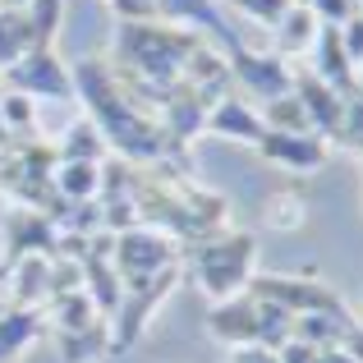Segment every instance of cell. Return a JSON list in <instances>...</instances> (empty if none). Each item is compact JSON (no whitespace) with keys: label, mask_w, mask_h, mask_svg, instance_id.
<instances>
[{"label":"cell","mask_w":363,"mask_h":363,"mask_svg":"<svg viewBox=\"0 0 363 363\" xmlns=\"http://www.w3.org/2000/svg\"><path fill=\"white\" fill-rule=\"evenodd\" d=\"M69 79H74V97L88 106V120L101 129L111 157L129 161V166H166V170L189 175L184 152L166 138L161 120L138 97H129L120 88V79L111 74V65L101 55H88V60L69 65Z\"/></svg>","instance_id":"cell-1"},{"label":"cell","mask_w":363,"mask_h":363,"mask_svg":"<svg viewBox=\"0 0 363 363\" xmlns=\"http://www.w3.org/2000/svg\"><path fill=\"white\" fill-rule=\"evenodd\" d=\"M207 46L198 28H175V23H116V46H111V74L129 97H138L152 116H161L179 88H189V65Z\"/></svg>","instance_id":"cell-2"},{"label":"cell","mask_w":363,"mask_h":363,"mask_svg":"<svg viewBox=\"0 0 363 363\" xmlns=\"http://www.w3.org/2000/svg\"><path fill=\"white\" fill-rule=\"evenodd\" d=\"M184 272L198 281V290L212 303H225L235 294L248 290V281L257 276V235L248 230H212L203 240L189 244V253H179Z\"/></svg>","instance_id":"cell-3"},{"label":"cell","mask_w":363,"mask_h":363,"mask_svg":"<svg viewBox=\"0 0 363 363\" xmlns=\"http://www.w3.org/2000/svg\"><path fill=\"white\" fill-rule=\"evenodd\" d=\"M111 257H116L120 285H129V281H152V276L175 272V267H179V244L170 240V235L152 230V225H133V230H120V235H116Z\"/></svg>","instance_id":"cell-4"},{"label":"cell","mask_w":363,"mask_h":363,"mask_svg":"<svg viewBox=\"0 0 363 363\" xmlns=\"http://www.w3.org/2000/svg\"><path fill=\"white\" fill-rule=\"evenodd\" d=\"M0 79H5V88H9V92H23V97H33V101H65V106L74 101L69 65L55 55V46L18 55V60L9 65L5 74H0Z\"/></svg>","instance_id":"cell-5"},{"label":"cell","mask_w":363,"mask_h":363,"mask_svg":"<svg viewBox=\"0 0 363 363\" xmlns=\"http://www.w3.org/2000/svg\"><path fill=\"white\" fill-rule=\"evenodd\" d=\"M248 290H253L257 299H267V303H276V308H285L290 318L345 308V303H340L336 294L327 290V285H318V281H299V276H253V281H248Z\"/></svg>","instance_id":"cell-6"},{"label":"cell","mask_w":363,"mask_h":363,"mask_svg":"<svg viewBox=\"0 0 363 363\" xmlns=\"http://www.w3.org/2000/svg\"><path fill=\"white\" fill-rule=\"evenodd\" d=\"M207 327H212V336L221 340V345H230V350L262 345L267 303L257 299L253 290H244V294H235V299H225V303H212V313H207Z\"/></svg>","instance_id":"cell-7"},{"label":"cell","mask_w":363,"mask_h":363,"mask_svg":"<svg viewBox=\"0 0 363 363\" xmlns=\"http://www.w3.org/2000/svg\"><path fill=\"white\" fill-rule=\"evenodd\" d=\"M257 157L272 161L276 170H290V175H313L331 161V143L318 133H281V129H262L257 138Z\"/></svg>","instance_id":"cell-8"},{"label":"cell","mask_w":363,"mask_h":363,"mask_svg":"<svg viewBox=\"0 0 363 363\" xmlns=\"http://www.w3.org/2000/svg\"><path fill=\"white\" fill-rule=\"evenodd\" d=\"M55 240H60V225L51 216L33 212V207H9L5 221H0V248H5V267H14L28 253H46L55 257Z\"/></svg>","instance_id":"cell-9"},{"label":"cell","mask_w":363,"mask_h":363,"mask_svg":"<svg viewBox=\"0 0 363 363\" xmlns=\"http://www.w3.org/2000/svg\"><path fill=\"white\" fill-rule=\"evenodd\" d=\"M230 79H240L257 101H276L294 88V69L272 51H253V46H240L230 51Z\"/></svg>","instance_id":"cell-10"},{"label":"cell","mask_w":363,"mask_h":363,"mask_svg":"<svg viewBox=\"0 0 363 363\" xmlns=\"http://www.w3.org/2000/svg\"><path fill=\"white\" fill-rule=\"evenodd\" d=\"M290 92L299 97L303 116H308V124H313V133L327 138V143H340V129H345V101L350 97H340L336 88H327L313 69H294V88Z\"/></svg>","instance_id":"cell-11"},{"label":"cell","mask_w":363,"mask_h":363,"mask_svg":"<svg viewBox=\"0 0 363 363\" xmlns=\"http://www.w3.org/2000/svg\"><path fill=\"white\" fill-rule=\"evenodd\" d=\"M157 18L161 23H175V28H198V33H212L216 42H221V51H240L248 46L240 33H235V23L221 14V5L216 0H157Z\"/></svg>","instance_id":"cell-12"},{"label":"cell","mask_w":363,"mask_h":363,"mask_svg":"<svg viewBox=\"0 0 363 363\" xmlns=\"http://www.w3.org/2000/svg\"><path fill=\"white\" fill-rule=\"evenodd\" d=\"M262 129H267L262 111L244 97H221L207 111V124H203V133H212V138H221V143H244V147H257Z\"/></svg>","instance_id":"cell-13"},{"label":"cell","mask_w":363,"mask_h":363,"mask_svg":"<svg viewBox=\"0 0 363 363\" xmlns=\"http://www.w3.org/2000/svg\"><path fill=\"white\" fill-rule=\"evenodd\" d=\"M313 74L327 88H336L340 97H354V65H350L345 46H340V33L327 23L318 28V42H313Z\"/></svg>","instance_id":"cell-14"},{"label":"cell","mask_w":363,"mask_h":363,"mask_svg":"<svg viewBox=\"0 0 363 363\" xmlns=\"http://www.w3.org/2000/svg\"><path fill=\"white\" fill-rule=\"evenodd\" d=\"M42 322L46 313L42 308H18V303H0V363L18 359L37 336H42Z\"/></svg>","instance_id":"cell-15"},{"label":"cell","mask_w":363,"mask_h":363,"mask_svg":"<svg viewBox=\"0 0 363 363\" xmlns=\"http://www.w3.org/2000/svg\"><path fill=\"white\" fill-rule=\"evenodd\" d=\"M318 18L308 14L303 5H290L285 9V18L272 28V55H281L285 65L294 60V55H303V51H313V42H318Z\"/></svg>","instance_id":"cell-16"},{"label":"cell","mask_w":363,"mask_h":363,"mask_svg":"<svg viewBox=\"0 0 363 363\" xmlns=\"http://www.w3.org/2000/svg\"><path fill=\"white\" fill-rule=\"evenodd\" d=\"M55 198L60 203H97L101 198V166H92V161H55Z\"/></svg>","instance_id":"cell-17"},{"label":"cell","mask_w":363,"mask_h":363,"mask_svg":"<svg viewBox=\"0 0 363 363\" xmlns=\"http://www.w3.org/2000/svg\"><path fill=\"white\" fill-rule=\"evenodd\" d=\"M55 157H60V161H92V166H101V161L111 157V147H106V138H101L97 124L83 116V120L65 124V133L55 138Z\"/></svg>","instance_id":"cell-18"},{"label":"cell","mask_w":363,"mask_h":363,"mask_svg":"<svg viewBox=\"0 0 363 363\" xmlns=\"http://www.w3.org/2000/svg\"><path fill=\"white\" fill-rule=\"evenodd\" d=\"M262 221L267 230H299L303 221H308V198H303V189H272V194L262 198Z\"/></svg>","instance_id":"cell-19"},{"label":"cell","mask_w":363,"mask_h":363,"mask_svg":"<svg viewBox=\"0 0 363 363\" xmlns=\"http://www.w3.org/2000/svg\"><path fill=\"white\" fill-rule=\"evenodd\" d=\"M37 120H42V111H37L33 97L0 88V124H5V138H9V143H14V138H28V143H33Z\"/></svg>","instance_id":"cell-20"},{"label":"cell","mask_w":363,"mask_h":363,"mask_svg":"<svg viewBox=\"0 0 363 363\" xmlns=\"http://www.w3.org/2000/svg\"><path fill=\"white\" fill-rule=\"evenodd\" d=\"M33 51V33H28V14L23 9L0 5V74L18 60V55Z\"/></svg>","instance_id":"cell-21"},{"label":"cell","mask_w":363,"mask_h":363,"mask_svg":"<svg viewBox=\"0 0 363 363\" xmlns=\"http://www.w3.org/2000/svg\"><path fill=\"white\" fill-rule=\"evenodd\" d=\"M23 14H28V33H33V51L55 46V33H60V18H65V0H28Z\"/></svg>","instance_id":"cell-22"},{"label":"cell","mask_w":363,"mask_h":363,"mask_svg":"<svg viewBox=\"0 0 363 363\" xmlns=\"http://www.w3.org/2000/svg\"><path fill=\"white\" fill-rule=\"evenodd\" d=\"M262 124H267V129H281V133H313V124H308V116H303V106H299V97H294V92L267 101Z\"/></svg>","instance_id":"cell-23"},{"label":"cell","mask_w":363,"mask_h":363,"mask_svg":"<svg viewBox=\"0 0 363 363\" xmlns=\"http://www.w3.org/2000/svg\"><path fill=\"white\" fill-rule=\"evenodd\" d=\"M221 5L235 9V14H244L248 23H257V28H276L294 0H221Z\"/></svg>","instance_id":"cell-24"},{"label":"cell","mask_w":363,"mask_h":363,"mask_svg":"<svg viewBox=\"0 0 363 363\" xmlns=\"http://www.w3.org/2000/svg\"><path fill=\"white\" fill-rule=\"evenodd\" d=\"M294 5H303L313 18H318V23L340 28V23H345V18H350V14H354V9L363 5V0H294Z\"/></svg>","instance_id":"cell-25"},{"label":"cell","mask_w":363,"mask_h":363,"mask_svg":"<svg viewBox=\"0 0 363 363\" xmlns=\"http://www.w3.org/2000/svg\"><path fill=\"white\" fill-rule=\"evenodd\" d=\"M336 33H340V46H345L350 65H354V69H359V65H363V5H359L354 14H350L345 23L336 28Z\"/></svg>","instance_id":"cell-26"},{"label":"cell","mask_w":363,"mask_h":363,"mask_svg":"<svg viewBox=\"0 0 363 363\" xmlns=\"http://www.w3.org/2000/svg\"><path fill=\"white\" fill-rule=\"evenodd\" d=\"M120 23H152L157 18V0H111Z\"/></svg>","instance_id":"cell-27"},{"label":"cell","mask_w":363,"mask_h":363,"mask_svg":"<svg viewBox=\"0 0 363 363\" xmlns=\"http://www.w3.org/2000/svg\"><path fill=\"white\" fill-rule=\"evenodd\" d=\"M235 363H281V359L267 345H244V350H235Z\"/></svg>","instance_id":"cell-28"},{"label":"cell","mask_w":363,"mask_h":363,"mask_svg":"<svg viewBox=\"0 0 363 363\" xmlns=\"http://www.w3.org/2000/svg\"><path fill=\"white\" fill-rule=\"evenodd\" d=\"M354 97H363V65L354 69Z\"/></svg>","instance_id":"cell-29"},{"label":"cell","mask_w":363,"mask_h":363,"mask_svg":"<svg viewBox=\"0 0 363 363\" xmlns=\"http://www.w3.org/2000/svg\"><path fill=\"white\" fill-rule=\"evenodd\" d=\"M0 5H9V9H23V5H28V0H0Z\"/></svg>","instance_id":"cell-30"},{"label":"cell","mask_w":363,"mask_h":363,"mask_svg":"<svg viewBox=\"0 0 363 363\" xmlns=\"http://www.w3.org/2000/svg\"><path fill=\"white\" fill-rule=\"evenodd\" d=\"M5 152H9V147H5V143H0V161H5Z\"/></svg>","instance_id":"cell-31"},{"label":"cell","mask_w":363,"mask_h":363,"mask_svg":"<svg viewBox=\"0 0 363 363\" xmlns=\"http://www.w3.org/2000/svg\"><path fill=\"white\" fill-rule=\"evenodd\" d=\"M354 152H359V157H363V147H354Z\"/></svg>","instance_id":"cell-32"},{"label":"cell","mask_w":363,"mask_h":363,"mask_svg":"<svg viewBox=\"0 0 363 363\" xmlns=\"http://www.w3.org/2000/svg\"><path fill=\"white\" fill-rule=\"evenodd\" d=\"M0 88H5V79H0Z\"/></svg>","instance_id":"cell-33"},{"label":"cell","mask_w":363,"mask_h":363,"mask_svg":"<svg viewBox=\"0 0 363 363\" xmlns=\"http://www.w3.org/2000/svg\"><path fill=\"white\" fill-rule=\"evenodd\" d=\"M106 5H111V0H106Z\"/></svg>","instance_id":"cell-34"}]
</instances>
